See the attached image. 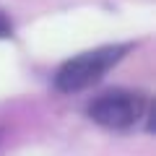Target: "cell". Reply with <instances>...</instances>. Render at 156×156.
Segmentation results:
<instances>
[{
    "instance_id": "cell-1",
    "label": "cell",
    "mask_w": 156,
    "mask_h": 156,
    "mask_svg": "<svg viewBox=\"0 0 156 156\" xmlns=\"http://www.w3.org/2000/svg\"><path fill=\"white\" fill-rule=\"evenodd\" d=\"M128 44H109V47H99V50H89L83 55L70 57L68 62H62L60 70L55 73V89L62 94H73V91L89 89L91 83L101 81L104 73L112 65L122 60Z\"/></svg>"
},
{
    "instance_id": "cell-2",
    "label": "cell",
    "mask_w": 156,
    "mask_h": 156,
    "mask_svg": "<svg viewBox=\"0 0 156 156\" xmlns=\"http://www.w3.org/2000/svg\"><path fill=\"white\" fill-rule=\"evenodd\" d=\"M143 104L146 101L133 91H107L104 96H99L89 104V117L101 128L128 130L140 120Z\"/></svg>"
},
{
    "instance_id": "cell-3",
    "label": "cell",
    "mask_w": 156,
    "mask_h": 156,
    "mask_svg": "<svg viewBox=\"0 0 156 156\" xmlns=\"http://www.w3.org/2000/svg\"><path fill=\"white\" fill-rule=\"evenodd\" d=\"M8 34H11V23H8L5 18L0 16V39H3V37H8Z\"/></svg>"
}]
</instances>
